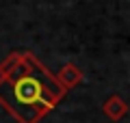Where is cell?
Instances as JSON below:
<instances>
[{"label":"cell","mask_w":130,"mask_h":123,"mask_svg":"<svg viewBox=\"0 0 130 123\" xmlns=\"http://www.w3.org/2000/svg\"><path fill=\"white\" fill-rule=\"evenodd\" d=\"M65 93L32 52H11L0 63V106L18 123H39Z\"/></svg>","instance_id":"6da1fadb"},{"label":"cell","mask_w":130,"mask_h":123,"mask_svg":"<svg viewBox=\"0 0 130 123\" xmlns=\"http://www.w3.org/2000/svg\"><path fill=\"white\" fill-rule=\"evenodd\" d=\"M56 82H59L61 87L65 89V91H72V89H76L83 82V71H80V67L78 65H74V63H65L63 67H61V71L56 73Z\"/></svg>","instance_id":"7a4b0ae2"},{"label":"cell","mask_w":130,"mask_h":123,"mask_svg":"<svg viewBox=\"0 0 130 123\" xmlns=\"http://www.w3.org/2000/svg\"><path fill=\"white\" fill-rule=\"evenodd\" d=\"M102 112H104V117L111 119V121H119V119H124L126 112H128V104L124 101V97L111 95L102 104Z\"/></svg>","instance_id":"3957f363"}]
</instances>
